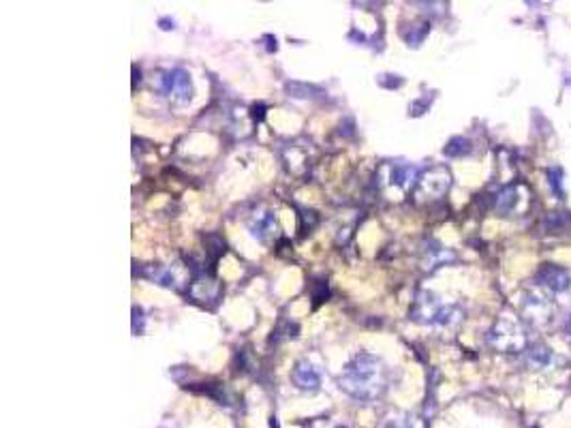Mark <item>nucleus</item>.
<instances>
[{
    "label": "nucleus",
    "mask_w": 571,
    "mask_h": 428,
    "mask_svg": "<svg viewBox=\"0 0 571 428\" xmlns=\"http://www.w3.org/2000/svg\"><path fill=\"white\" fill-rule=\"evenodd\" d=\"M388 180H390L392 186L407 189L409 184H413L415 180H420V176H418V169L413 165H392Z\"/></svg>",
    "instance_id": "nucleus-11"
},
{
    "label": "nucleus",
    "mask_w": 571,
    "mask_h": 428,
    "mask_svg": "<svg viewBox=\"0 0 571 428\" xmlns=\"http://www.w3.org/2000/svg\"><path fill=\"white\" fill-rule=\"evenodd\" d=\"M488 343L503 354H518L527 347V332L520 322L512 317H501L488 332Z\"/></svg>",
    "instance_id": "nucleus-3"
},
{
    "label": "nucleus",
    "mask_w": 571,
    "mask_h": 428,
    "mask_svg": "<svg viewBox=\"0 0 571 428\" xmlns=\"http://www.w3.org/2000/svg\"><path fill=\"white\" fill-rule=\"evenodd\" d=\"M158 92L173 105H184L193 99V81L184 69L163 71L158 77Z\"/></svg>",
    "instance_id": "nucleus-4"
},
{
    "label": "nucleus",
    "mask_w": 571,
    "mask_h": 428,
    "mask_svg": "<svg viewBox=\"0 0 571 428\" xmlns=\"http://www.w3.org/2000/svg\"><path fill=\"white\" fill-rule=\"evenodd\" d=\"M460 309L454 304H448L445 300H441L439 296L430 294V292H422L415 298L411 317L415 322L422 324H430V326H452L454 322L460 319Z\"/></svg>",
    "instance_id": "nucleus-2"
},
{
    "label": "nucleus",
    "mask_w": 571,
    "mask_h": 428,
    "mask_svg": "<svg viewBox=\"0 0 571 428\" xmlns=\"http://www.w3.org/2000/svg\"><path fill=\"white\" fill-rule=\"evenodd\" d=\"M527 360H529V364H531L533 369H546V367L550 364V360H552V354H550L548 347H544V345H535V347H531V349L527 352Z\"/></svg>",
    "instance_id": "nucleus-12"
},
{
    "label": "nucleus",
    "mask_w": 571,
    "mask_h": 428,
    "mask_svg": "<svg viewBox=\"0 0 571 428\" xmlns=\"http://www.w3.org/2000/svg\"><path fill=\"white\" fill-rule=\"evenodd\" d=\"M248 229H251L253 238H257L263 244H268L278 234V225H276V219L272 212H259V214L255 212L253 219L248 221Z\"/></svg>",
    "instance_id": "nucleus-7"
},
{
    "label": "nucleus",
    "mask_w": 571,
    "mask_h": 428,
    "mask_svg": "<svg viewBox=\"0 0 571 428\" xmlns=\"http://www.w3.org/2000/svg\"><path fill=\"white\" fill-rule=\"evenodd\" d=\"M385 428H409V424H403V422H396L394 420V422H390Z\"/></svg>",
    "instance_id": "nucleus-16"
},
{
    "label": "nucleus",
    "mask_w": 571,
    "mask_h": 428,
    "mask_svg": "<svg viewBox=\"0 0 571 428\" xmlns=\"http://www.w3.org/2000/svg\"><path fill=\"white\" fill-rule=\"evenodd\" d=\"M133 332L141 334L143 332V311L139 307L133 309Z\"/></svg>",
    "instance_id": "nucleus-15"
},
{
    "label": "nucleus",
    "mask_w": 571,
    "mask_h": 428,
    "mask_svg": "<svg viewBox=\"0 0 571 428\" xmlns=\"http://www.w3.org/2000/svg\"><path fill=\"white\" fill-rule=\"evenodd\" d=\"M388 382H390V371L383 364V360L373 356V354H366V352L353 356L345 364V369L338 377L340 390L347 392L349 397L358 399V401L379 399L385 392Z\"/></svg>",
    "instance_id": "nucleus-1"
},
{
    "label": "nucleus",
    "mask_w": 571,
    "mask_h": 428,
    "mask_svg": "<svg viewBox=\"0 0 571 428\" xmlns=\"http://www.w3.org/2000/svg\"><path fill=\"white\" fill-rule=\"evenodd\" d=\"M567 330H570V334H571V317L567 319Z\"/></svg>",
    "instance_id": "nucleus-17"
},
{
    "label": "nucleus",
    "mask_w": 571,
    "mask_h": 428,
    "mask_svg": "<svg viewBox=\"0 0 571 428\" xmlns=\"http://www.w3.org/2000/svg\"><path fill=\"white\" fill-rule=\"evenodd\" d=\"M428 30H430V24H428V21H418V24H413V26H411V32H409V34H405V39H407V43H409V45L418 47V45L424 41V36L428 34Z\"/></svg>",
    "instance_id": "nucleus-14"
},
{
    "label": "nucleus",
    "mask_w": 571,
    "mask_h": 428,
    "mask_svg": "<svg viewBox=\"0 0 571 428\" xmlns=\"http://www.w3.org/2000/svg\"><path fill=\"white\" fill-rule=\"evenodd\" d=\"M448 156H465V154H469L471 152V141L469 139H465V137H452L450 141H448V146H445V150H443Z\"/></svg>",
    "instance_id": "nucleus-13"
},
{
    "label": "nucleus",
    "mask_w": 571,
    "mask_h": 428,
    "mask_svg": "<svg viewBox=\"0 0 571 428\" xmlns=\"http://www.w3.org/2000/svg\"><path fill=\"white\" fill-rule=\"evenodd\" d=\"M537 283L555 294L559 292H565L570 287L571 274L563 268V266H555V264H546L540 272H537Z\"/></svg>",
    "instance_id": "nucleus-6"
},
{
    "label": "nucleus",
    "mask_w": 571,
    "mask_h": 428,
    "mask_svg": "<svg viewBox=\"0 0 571 428\" xmlns=\"http://www.w3.org/2000/svg\"><path fill=\"white\" fill-rule=\"evenodd\" d=\"M291 377H293V384H295L300 390H306V392H315V390H319V386H321V377H319L317 369H315L310 362H306V360H302V362L295 364Z\"/></svg>",
    "instance_id": "nucleus-9"
},
{
    "label": "nucleus",
    "mask_w": 571,
    "mask_h": 428,
    "mask_svg": "<svg viewBox=\"0 0 571 428\" xmlns=\"http://www.w3.org/2000/svg\"><path fill=\"white\" fill-rule=\"evenodd\" d=\"M450 184H452V174L448 167H430L426 169L420 180H418V189H415V195L418 199H441L448 191H450Z\"/></svg>",
    "instance_id": "nucleus-5"
},
{
    "label": "nucleus",
    "mask_w": 571,
    "mask_h": 428,
    "mask_svg": "<svg viewBox=\"0 0 571 428\" xmlns=\"http://www.w3.org/2000/svg\"><path fill=\"white\" fill-rule=\"evenodd\" d=\"M525 195V186H516V184H512V186H505L499 195H497V210L501 212V214H516V212H520L525 206H520V201H525L527 204V197H522Z\"/></svg>",
    "instance_id": "nucleus-8"
},
{
    "label": "nucleus",
    "mask_w": 571,
    "mask_h": 428,
    "mask_svg": "<svg viewBox=\"0 0 571 428\" xmlns=\"http://www.w3.org/2000/svg\"><path fill=\"white\" fill-rule=\"evenodd\" d=\"M550 313H552V304L546 296L535 294L527 300V315L535 322V324H546L550 322Z\"/></svg>",
    "instance_id": "nucleus-10"
}]
</instances>
